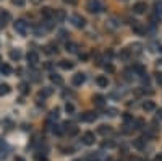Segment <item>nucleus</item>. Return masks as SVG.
<instances>
[{
    "label": "nucleus",
    "instance_id": "nucleus-1",
    "mask_svg": "<svg viewBox=\"0 0 162 161\" xmlns=\"http://www.w3.org/2000/svg\"><path fill=\"white\" fill-rule=\"evenodd\" d=\"M86 8H88V12H91V13H101L104 10V5H102L101 0H88Z\"/></svg>",
    "mask_w": 162,
    "mask_h": 161
},
{
    "label": "nucleus",
    "instance_id": "nucleus-2",
    "mask_svg": "<svg viewBox=\"0 0 162 161\" xmlns=\"http://www.w3.org/2000/svg\"><path fill=\"white\" fill-rule=\"evenodd\" d=\"M13 28H15V31L20 33V34H26L28 33V23L25 20H16L13 23Z\"/></svg>",
    "mask_w": 162,
    "mask_h": 161
},
{
    "label": "nucleus",
    "instance_id": "nucleus-3",
    "mask_svg": "<svg viewBox=\"0 0 162 161\" xmlns=\"http://www.w3.org/2000/svg\"><path fill=\"white\" fill-rule=\"evenodd\" d=\"M146 10H147L146 2H136L135 5H133V13H136V15H143Z\"/></svg>",
    "mask_w": 162,
    "mask_h": 161
},
{
    "label": "nucleus",
    "instance_id": "nucleus-4",
    "mask_svg": "<svg viewBox=\"0 0 162 161\" xmlns=\"http://www.w3.org/2000/svg\"><path fill=\"white\" fill-rule=\"evenodd\" d=\"M71 23H73L76 28H84V25H86V20H84L81 15H73V16H71Z\"/></svg>",
    "mask_w": 162,
    "mask_h": 161
},
{
    "label": "nucleus",
    "instance_id": "nucleus-5",
    "mask_svg": "<svg viewBox=\"0 0 162 161\" xmlns=\"http://www.w3.org/2000/svg\"><path fill=\"white\" fill-rule=\"evenodd\" d=\"M26 59H28V62H29L31 65H37V64H39V54H37V52H34V51L28 52Z\"/></svg>",
    "mask_w": 162,
    "mask_h": 161
},
{
    "label": "nucleus",
    "instance_id": "nucleus-6",
    "mask_svg": "<svg viewBox=\"0 0 162 161\" xmlns=\"http://www.w3.org/2000/svg\"><path fill=\"white\" fill-rule=\"evenodd\" d=\"M83 143L84 145H94V142H96V137H94L93 132H86V134L83 135Z\"/></svg>",
    "mask_w": 162,
    "mask_h": 161
},
{
    "label": "nucleus",
    "instance_id": "nucleus-7",
    "mask_svg": "<svg viewBox=\"0 0 162 161\" xmlns=\"http://www.w3.org/2000/svg\"><path fill=\"white\" fill-rule=\"evenodd\" d=\"M84 80H86V75L84 73H76V75H73V80H71V82H73L75 86H81V85L84 83Z\"/></svg>",
    "mask_w": 162,
    "mask_h": 161
},
{
    "label": "nucleus",
    "instance_id": "nucleus-8",
    "mask_svg": "<svg viewBox=\"0 0 162 161\" xmlns=\"http://www.w3.org/2000/svg\"><path fill=\"white\" fill-rule=\"evenodd\" d=\"M93 103L96 104V106H99V107H104V104H106V98H104L102 94H94Z\"/></svg>",
    "mask_w": 162,
    "mask_h": 161
},
{
    "label": "nucleus",
    "instance_id": "nucleus-9",
    "mask_svg": "<svg viewBox=\"0 0 162 161\" xmlns=\"http://www.w3.org/2000/svg\"><path fill=\"white\" fill-rule=\"evenodd\" d=\"M81 119L86 121V122H94L97 119V114H96V112H84V114L81 116Z\"/></svg>",
    "mask_w": 162,
    "mask_h": 161
},
{
    "label": "nucleus",
    "instance_id": "nucleus-10",
    "mask_svg": "<svg viewBox=\"0 0 162 161\" xmlns=\"http://www.w3.org/2000/svg\"><path fill=\"white\" fill-rule=\"evenodd\" d=\"M41 15L44 16L46 20H50V18L54 16V10L49 8V7H46V8H42V10H41Z\"/></svg>",
    "mask_w": 162,
    "mask_h": 161
},
{
    "label": "nucleus",
    "instance_id": "nucleus-11",
    "mask_svg": "<svg viewBox=\"0 0 162 161\" xmlns=\"http://www.w3.org/2000/svg\"><path fill=\"white\" fill-rule=\"evenodd\" d=\"M10 13L8 12H3V13H0V26H5L8 21H10Z\"/></svg>",
    "mask_w": 162,
    "mask_h": 161
},
{
    "label": "nucleus",
    "instance_id": "nucleus-12",
    "mask_svg": "<svg viewBox=\"0 0 162 161\" xmlns=\"http://www.w3.org/2000/svg\"><path fill=\"white\" fill-rule=\"evenodd\" d=\"M7 155H8V146L3 143V142H0V161L5 159Z\"/></svg>",
    "mask_w": 162,
    "mask_h": 161
},
{
    "label": "nucleus",
    "instance_id": "nucleus-13",
    "mask_svg": "<svg viewBox=\"0 0 162 161\" xmlns=\"http://www.w3.org/2000/svg\"><path fill=\"white\" fill-rule=\"evenodd\" d=\"M143 109H144L146 112L154 111V109H156V104H154V101H144V103H143Z\"/></svg>",
    "mask_w": 162,
    "mask_h": 161
},
{
    "label": "nucleus",
    "instance_id": "nucleus-14",
    "mask_svg": "<svg viewBox=\"0 0 162 161\" xmlns=\"http://www.w3.org/2000/svg\"><path fill=\"white\" fill-rule=\"evenodd\" d=\"M96 83H97L101 88H107L109 80H107V77H104V75H101V77H97V78H96Z\"/></svg>",
    "mask_w": 162,
    "mask_h": 161
},
{
    "label": "nucleus",
    "instance_id": "nucleus-15",
    "mask_svg": "<svg viewBox=\"0 0 162 161\" xmlns=\"http://www.w3.org/2000/svg\"><path fill=\"white\" fill-rule=\"evenodd\" d=\"M10 91H12V88H10V85H8V83H2V85H0V96H7Z\"/></svg>",
    "mask_w": 162,
    "mask_h": 161
},
{
    "label": "nucleus",
    "instance_id": "nucleus-16",
    "mask_svg": "<svg viewBox=\"0 0 162 161\" xmlns=\"http://www.w3.org/2000/svg\"><path fill=\"white\" fill-rule=\"evenodd\" d=\"M50 82L55 83V85H59V86H62V85H63V78H62L60 75H57V73H52L50 75Z\"/></svg>",
    "mask_w": 162,
    "mask_h": 161
},
{
    "label": "nucleus",
    "instance_id": "nucleus-17",
    "mask_svg": "<svg viewBox=\"0 0 162 161\" xmlns=\"http://www.w3.org/2000/svg\"><path fill=\"white\" fill-rule=\"evenodd\" d=\"M78 127H76V125H68V124H66V134H68L70 137H75V135H78Z\"/></svg>",
    "mask_w": 162,
    "mask_h": 161
},
{
    "label": "nucleus",
    "instance_id": "nucleus-18",
    "mask_svg": "<svg viewBox=\"0 0 162 161\" xmlns=\"http://www.w3.org/2000/svg\"><path fill=\"white\" fill-rule=\"evenodd\" d=\"M118 25H120V23H118V20H117V18H113V16L107 21V28H109V30H117Z\"/></svg>",
    "mask_w": 162,
    "mask_h": 161
},
{
    "label": "nucleus",
    "instance_id": "nucleus-19",
    "mask_svg": "<svg viewBox=\"0 0 162 161\" xmlns=\"http://www.w3.org/2000/svg\"><path fill=\"white\" fill-rule=\"evenodd\" d=\"M97 132H99L101 135H109V134H112V127H110V125H101Z\"/></svg>",
    "mask_w": 162,
    "mask_h": 161
},
{
    "label": "nucleus",
    "instance_id": "nucleus-20",
    "mask_svg": "<svg viewBox=\"0 0 162 161\" xmlns=\"http://www.w3.org/2000/svg\"><path fill=\"white\" fill-rule=\"evenodd\" d=\"M130 55H131V51L130 49H122L120 54H118V57H120L122 60H128V59H130Z\"/></svg>",
    "mask_w": 162,
    "mask_h": 161
},
{
    "label": "nucleus",
    "instance_id": "nucleus-21",
    "mask_svg": "<svg viewBox=\"0 0 162 161\" xmlns=\"http://www.w3.org/2000/svg\"><path fill=\"white\" fill-rule=\"evenodd\" d=\"M54 16H55L57 21H63L65 18H66V15H65L63 10H55V12H54Z\"/></svg>",
    "mask_w": 162,
    "mask_h": 161
},
{
    "label": "nucleus",
    "instance_id": "nucleus-22",
    "mask_svg": "<svg viewBox=\"0 0 162 161\" xmlns=\"http://www.w3.org/2000/svg\"><path fill=\"white\" fill-rule=\"evenodd\" d=\"M59 65L63 70H71V68H73V62H70V60H60Z\"/></svg>",
    "mask_w": 162,
    "mask_h": 161
},
{
    "label": "nucleus",
    "instance_id": "nucleus-23",
    "mask_svg": "<svg viewBox=\"0 0 162 161\" xmlns=\"http://www.w3.org/2000/svg\"><path fill=\"white\" fill-rule=\"evenodd\" d=\"M65 49L68 51V52H73V54H75V52L78 51V44H75V42H66V44H65Z\"/></svg>",
    "mask_w": 162,
    "mask_h": 161
},
{
    "label": "nucleus",
    "instance_id": "nucleus-24",
    "mask_svg": "<svg viewBox=\"0 0 162 161\" xmlns=\"http://www.w3.org/2000/svg\"><path fill=\"white\" fill-rule=\"evenodd\" d=\"M0 72H2L3 75H10L12 73V67L8 64H2L0 65Z\"/></svg>",
    "mask_w": 162,
    "mask_h": 161
},
{
    "label": "nucleus",
    "instance_id": "nucleus-25",
    "mask_svg": "<svg viewBox=\"0 0 162 161\" xmlns=\"http://www.w3.org/2000/svg\"><path fill=\"white\" fill-rule=\"evenodd\" d=\"M144 143H146V140H144V138H136L133 145H135L138 150H143V148H144Z\"/></svg>",
    "mask_w": 162,
    "mask_h": 161
},
{
    "label": "nucleus",
    "instance_id": "nucleus-26",
    "mask_svg": "<svg viewBox=\"0 0 162 161\" xmlns=\"http://www.w3.org/2000/svg\"><path fill=\"white\" fill-rule=\"evenodd\" d=\"M10 57L13 59V60H20L21 59V52L20 51H15V49H13V51H10Z\"/></svg>",
    "mask_w": 162,
    "mask_h": 161
},
{
    "label": "nucleus",
    "instance_id": "nucleus-27",
    "mask_svg": "<svg viewBox=\"0 0 162 161\" xmlns=\"http://www.w3.org/2000/svg\"><path fill=\"white\" fill-rule=\"evenodd\" d=\"M154 12H156V15H162V2H156L154 3Z\"/></svg>",
    "mask_w": 162,
    "mask_h": 161
},
{
    "label": "nucleus",
    "instance_id": "nucleus-28",
    "mask_svg": "<svg viewBox=\"0 0 162 161\" xmlns=\"http://www.w3.org/2000/svg\"><path fill=\"white\" fill-rule=\"evenodd\" d=\"M50 94H52V88H44L39 93V98H46V96H50Z\"/></svg>",
    "mask_w": 162,
    "mask_h": 161
},
{
    "label": "nucleus",
    "instance_id": "nucleus-29",
    "mask_svg": "<svg viewBox=\"0 0 162 161\" xmlns=\"http://www.w3.org/2000/svg\"><path fill=\"white\" fill-rule=\"evenodd\" d=\"M130 51L135 52V54H141V44H138V42H136V44H133Z\"/></svg>",
    "mask_w": 162,
    "mask_h": 161
},
{
    "label": "nucleus",
    "instance_id": "nucleus-30",
    "mask_svg": "<svg viewBox=\"0 0 162 161\" xmlns=\"http://www.w3.org/2000/svg\"><path fill=\"white\" fill-rule=\"evenodd\" d=\"M133 31L138 33V34H143V28H141L140 25H138L136 21H133Z\"/></svg>",
    "mask_w": 162,
    "mask_h": 161
},
{
    "label": "nucleus",
    "instance_id": "nucleus-31",
    "mask_svg": "<svg viewBox=\"0 0 162 161\" xmlns=\"http://www.w3.org/2000/svg\"><path fill=\"white\" fill-rule=\"evenodd\" d=\"M49 119H50V121H54V119L57 121V119H59V109H54V111H52L50 114H49Z\"/></svg>",
    "mask_w": 162,
    "mask_h": 161
},
{
    "label": "nucleus",
    "instance_id": "nucleus-32",
    "mask_svg": "<svg viewBox=\"0 0 162 161\" xmlns=\"http://www.w3.org/2000/svg\"><path fill=\"white\" fill-rule=\"evenodd\" d=\"M20 89H21V93H23V94H28V93H29V88H28V83H21V85H20Z\"/></svg>",
    "mask_w": 162,
    "mask_h": 161
},
{
    "label": "nucleus",
    "instance_id": "nucleus-33",
    "mask_svg": "<svg viewBox=\"0 0 162 161\" xmlns=\"http://www.w3.org/2000/svg\"><path fill=\"white\" fill-rule=\"evenodd\" d=\"M52 132H54L55 135H62V132H63V130L60 129V125H52Z\"/></svg>",
    "mask_w": 162,
    "mask_h": 161
},
{
    "label": "nucleus",
    "instance_id": "nucleus-34",
    "mask_svg": "<svg viewBox=\"0 0 162 161\" xmlns=\"http://www.w3.org/2000/svg\"><path fill=\"white\" fill-rule=\"evenodd\" d=\"M65 111H66V112H73V111H75V106H73L71 103H66V104H65Z\"/></svg>",
    "mask_w": 162,
    "mask_h": 161
},
{
    "label": "nucleus",
    "instance_id": "nucleus-35",
    "mask_svg": "<svg viewBox=\"0 0 162 161\" xmlns=\"http://www.w3.org/2000/svg\"><path fill=\"white\" fill-rule=\"evenodd\" d=\"M12 3L13 5H16V7H25V0H12Z\"/></svg>",
    "mask_w": 162,
    "mask_h": 161
},
{
    "label": "nucleus",
    "instance_id": "nucleus-36",
    "mask_svg": "<svg viewBox=\"0 0 162 161\" xmlns=\"http://www.w3.org/2000/svg\"><path fill=\"white\" fill-rule=\"evenodd\" d=\"M34 158H36V161H46V159H47V158H46L44 155H36Z\"/></svg>",
    "mask_w": 162,
    "mask_h": 161
},
{
    "label": "nucleus",
    "instance_id": "nucleus-37",
    "mask_svg": "<svg viewBox=\"0 0 162 161\" xmlns=\"http://www.w3.org/2000/svg\"><path fill=\"white\" fill-rule=\"evenodd\" d=\"M104 68H106V72H113V65H110V64L104 65Z\"/></svg>",
    "mask_w": 162,
    "mask_h": 161
},
{
    "label": "nucleus",
    "instance_id": "nucleus-38",
    "mask_svg": "<svg viewBox=\"0 0 162 161\" xmlns=\"http://www.w3.org/2000/svg\"><path fill=\"white\" fill-rule=\"evenodd\" d=\"M130 161H144V159H141V158H138V156H131Z\"/></svg>",
    "mask_w": 162,
    "mask_h": 161
},
{
    "label": "nucleus",
    "instance_id": "nucleus-39",
    "mask_svg": "<svg viewBox=\"0 0 162 161\" xmlns=\"http://www.w3.org/2000/svg\"><path fill=\"white\" fill-rule=\"evenodd\" d=\"M66 34H68V33H66V31H60V37H62V39H65V37H66Z\"/></svg>",
    "mask_w": 162,
    "mask_h": 161
},
{
    "label": "nucleus",
    "instance_id": "nucleus-40",
    "mask_svg": "<svg viewBox=\"0 0 162 161\" xmlns=\"http://www.w3.org/2000/svg\"><path fill=\"white\" fill-rule=\"evenodd\" d=\"M157 83L162 85V73H157Z\"/></svg>",
    "mask_w": 162,
    "mask_h": 161
},
{
    "label": "nucleus",
    "instance_id": "nucleus-41",
    "mask_svg": "<svg viewBox=\"0 0 162 161\" xmlns=\"http://www.w3.org/2000/svg\"><path fill=\"white\" fill-rule=\"evenodd\" d=\"M157 117H159V119H162V107H160V109H157Z\"/></svg>",
    "mask_w": 162,
    "mask_h": 161
},
{
    "label": "nucleus",
    "instance_id": "nucleus-42",
    "mask_svg": "<svg viewBox=\"0 0 162 161\" xmlns=\"http://www.w3.org/2000/svg\"><path fill=\"white\" fill-rule=\"evenodd\" d=\"M66 3H76V0H65Z\"/></svg>",
    "mask_w": 162,
    "mask_h": 161
},
{
    "label": "nucleus",
    "instance_id": "nucleus-43",
    "mask_svg": "<svg viewBox=\"0 0 162 161\" xmlns=\"http://www.w3.org/2000/svg\"><path fill=\"white\" fill-rule=\"evenodd\" d=\"M156 161H162V155H159V156H157V158H156Z\"/></svg>",
    "mask_w": 162,
    "mask_h": 161
},
{
    "label": "nucleus",
    "instance_id": "nucleus-44",
    "mask_svg": "<svg viewBox=\"0 0 162 161\" xmlns=\"http://www.w3.org/2000/svg\"><path fill=\"white\" fill-rule=\"evenodd\" d=\"M15 161H25V159H23V158H20V156H16V158H15Z\"/></svg>",
    "mask_w": 162,
    "mask_h": 161
},
{
    "label": "nucleus",
    "instance_id": "nucleus-45",
    "mask_svg": "<svg viewBox=\"0 0 162 161\" xmlns=\"http://www.w3.org/2000/svg\"><path fill=\"white\" fill-rule=\"evenodd\" d=\"M41 2V0H32V3H39Z\"/></svg>",
    "mask_w": 162,
    "mask_h": 161
},
{
    "label": "nucleus",
    "instance_id": "nucleus-46",
    "mask_svg": "<svg viewBox=\"0 0 162 161\" xmlns=\"http://www.w3.org/2000/svg\"><path fill=\"white\" fill-rule=\"evenodd\" d=\"M0 62H2V57H0Z\"/></svg>",
    "mask_w": 162,
    "mask_h": 161
}]
</instances>
